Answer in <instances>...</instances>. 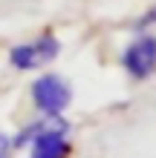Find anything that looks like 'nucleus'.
Returning <instances> with one entry per match:
<instances>
[{"instance_id": "f257e3e1", "label": "nucleus", "mask_w": 156, "mask_h": 158, "mask_svg": "<svg viewBox=\"0 0 156 158\" xmlns=\"http://www.w3.org/2000/svg\"><path fill=\"white\" fill-rule=\"evenodd\" d=\"M32 141V158H67L69 141H67V124L58 115H47V121H38L29 129H23L17 144Z\"/></svg>"}, {"instance_id": "f03ea898", "label": "nucleus", "mask_w": 156, "mask_h": 158, "mask_svg": "<svg viewBox=\"0 0 156 158\" xmlns=\"http://www.w3.org/2000/svg\"><path fill=\"white\" fill-rule=\"evenodd\" d=\"M32 98H35V106L41 109L43 115H61L64 109L69 106V98H72V89L69 83L58 78V75H43L32 83Z\"/></svg>"}, {"instance_id": "7ed1b4c3", "label": "nucleus", "mask_w": 156, "mask_h": 158, "mask_svg": "<svg viewBox=\"0 0 156 158\" xmlns=\"http://www.w3.org/2000/svg\"><path fill=\"white\" fill-rule=\"evenodd\" d=\"M122 66L136 81H148L156 75V38L153 35H139L127 46L122 55Z\"/></svg>"}, {"instance_id": "20e7f679", "label": "nucleus", "mask_w": 156, "mask_h": 158, "mask_svg": "<svg viewBox=\"0 0 156 158\" xmlns=\"http://www.w3.org/2000/svg\"><path fill=\"white\" fill-rule=\"evenodd\" d=\"M61 43L55 35H41V38H35L32 43H23V46H15L12 52H9V60H12L15 69H38L43 63H49L55 55H58Z\"/></svg>"}, {"instance_id": "39448f33", "label": "nucleus", "mask_w": 156, "mask_h": 158, "mask_svg": "<svg viewBox=\"0 0 156 158\" xmlns=\"http://www.w3.org/2000/svg\"><path fill=\"white\" fill-rule=\"evenodd\" d=\"M9 152H12V141L6 138V132H0V158H9Z\"/></svg>"}, {"instance_id": "423d86ee", "label": "nucleus", "mask_w": 156, "mask_h": 158, "mask_svg": "<svg viewBox=\"0 0 156 158\" xmlns=\"http://www.w3.org/2000/svg\"><path fill=\"white\" fill-rule=\"evenodd\" d=\"M139 23H142V26H150V23H156V6H153V9H150V12L145 15V17H142Z\"/></svg>"}]
</instances>
